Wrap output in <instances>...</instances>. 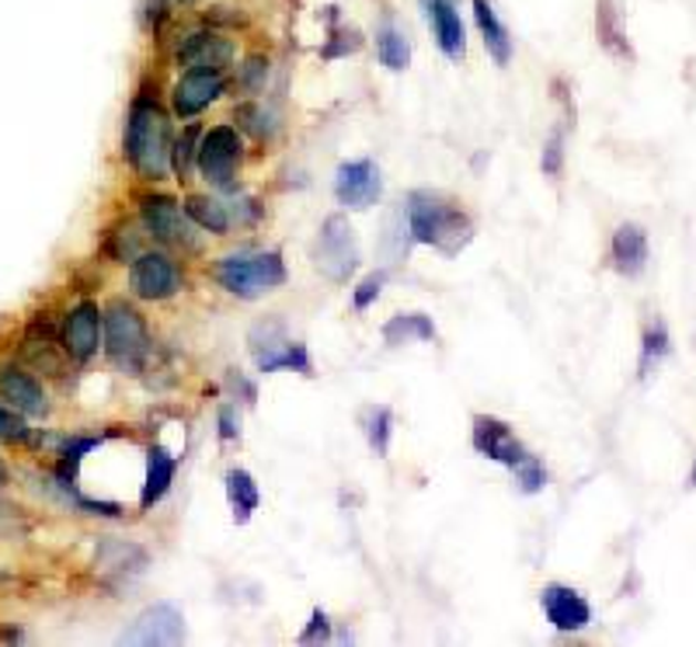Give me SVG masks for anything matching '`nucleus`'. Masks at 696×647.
Instances as JSON below:
<instances>
[{
    "label": "nucleus",
    "mask_w": 696,
    "mask_h": 647,
    "mask_svg": "<svg viewBox=\"0 0 696 647\" xmlns=\"http://www.w3.org/2000/svg\"><path fill=\"white\" fill-rule=\"evenodd\" d=\"M693 484H696V467H693Z\"/></svg>",
    "instance_id": "58836bf2"
},
{
    "label": "nucleus",
    "mask_w": 696,
    "mask_h": 647,
    "mask_svg": "<svg viewBox=\"0 0 696 647\" xmlns=\"http://www.w3.org/2000/svg\"><path fill=\"white\" fill-rule=\"evenodd\" d=\"M261 373H276V369H297L303 376L314 373V366H310V355H307V345H297V342H285L272 358H266V363L258 366Z\"/></svg>",
    "instance_id": "393cba45"
},
{
    "label": "nucleus",
    "mask_w": 696,
    "mask_h": 647,
    "mask_svg": "<svg viewBox=\"0 0 696 647\" xmlns=\"http://www.w3.org/2000/svg\"><path fill=\"white\" fill-rule=\"evenodd\" d=\"M139 216L143 227H147L157 241L164 244H178V248H191V230L181 206L172 196H143L139 199Z\"/></svg>",
    "instance_id": "1a4fd4ad"
},
{
    "label": "nucleus",
    "mask_w": 696,
    "mask_h": 647,
    "mask_svg": "<svg viewBox=\"0 0 696 647\" xmlns=\"http://www.w3.org/2000/svg\"><path fill=\"white\" fill-rule=\"evenodd\" d=\"M199 157V129L196 126H188L181 133V139L175 143V150H172V167H175V175L178 178H188L191 171V164H196Z\"/></svg>",
    "instance_id": "cd10ccee"
},
{
    "label": "nucleus",
    "mask_w": 696,
    "mask_h": 647,
    "mask_svg": "<svg viewBox=\"0 0 696 647\" xmlns=\"http://www.w3.org/2000/svg\"><path fill=\"white\" fill-rule=\"evenodd\" d=\"M334 196L345 209H370L383 196V178L373 160H349L334 175Z\"/></svg>",
    "instance_id": "6e6552de"
},
{
    "label": "nucleus",
    "mask_w": 696,
    "mask_h": 647,
    "mask_svg": "<svg viewBox=\"0 0 696 647\" xmlns=\"http://www.w3.org/2000/svg\"><path fill=\"white\" fill-rule=\"evenodd\" d=\"M185 216L196 227H202V230H209V233H227L230 230V216H227V206L224 202H216V199H209V196H188L185 199Z\"/></svg>",
    "instance_id": "4be33fe9"
},
{
    "label": "nucleus",
    "mask_w": 696,
    "mask_h": 647,
    "mask_svg": "<svg viewBox=\"0 0 696 647\" xmlns=\"http://www.w3.org/2000/svg\"><path fill=\"white\" fill-rule=\"evenodd\" d=\"M328 637H331V623H328V616L318 609L314 616H310V627L300 634V640H303V644H318V640H328Z\"/></svg>",
    "instance_id": "72a5a7b5"
},
{
    "label": "nucleus",
    "mask_w": 696,
    "mask_h": 647,
    "mask_svg": "<svg viewBox=\"0 0 696 647\" xmlns=\"http://www.w3.org/2000/svg\"><path fill=\"white\" fill-rule=\"evenodd\" d=\"M512 473H516V484L522 494H540L547 488V470L537 457H530V452L512 467Z\"/></svg>",
    "instance_id": "bb28decb"
},
{
    "label": "nucleus",
    "mask_w": 696,
    "mask_h": 647,
    "mask_svg": "<svg viewBox=\"0 0 696 647\" xmlns=\"http://www.w3.org/2000/svg\"><path fill=\"white\" fill-rule=\"evenodd\" d=\"M172 129H167V115L157 102L139 98L129 108L126 123V160L147 181H160L172 164V143H167Z\"/></svg>",
    "instance_id": "f257e3e1"
},
{
    "label": "nucleus",
    "mask_w": 696,
    "mask_h": 647,
    "mask_svg": "<svg viewBox=\"0 0 696 647\" xmlns=\"http://www.w3.org/2000/svg\"><path fill=\"white\" fill-rule=\"evenodd\" d=\"M181 637H185V619H181V613L172 603H160V606L143 609L133 619V627L123 634V644L172 647V644H181Z\"/></svg>",
    "instance_id": "0eeeda50"
},
{
    "label": "nucleus",
    "mask_w": 696,
    "mask_h": 647,
    "mask_svg": "<svg viewBox=\"0 0 696 647\" xmlns=\"http://www.w3.org/2000/svg\"><path fill=\"white\" fill-rule=\"evenodd\" d=\"M224 91H227V77L220 70H185L175 87V112L181 118L199 115L220 98Z\"/></svg>",
    "instance_id": "f8f14e48"
},
{
    "label": "nucleus",
    "mask_w": 696,
    "mask_h": 647,
    "mask_svg": "<svg viewBox=\"0 0 696 647\" xmlns=\"http://www.w3.org/2000/svg\"><path fill=\"white\" fill-rule=\"evenodd\" d=\"M564 143H561V136L554 133L550 136V143H547V150H543V171L547 175H561V157H564Z\"/></svg>",
    "instance_id": "f704fd0d"
},
{
    "label": "nucleus",
    "mask_w": 696,
    "mask_h": 647,
    "mask_svg": "<svg viewBox=\"0 0 696 647\" xmlns=\"http://www.w3.org/2000/svg\"><path fill=\"white\" fill-rule=\"evenodd\" d=\"M129 285L139 300H167L178 293V269L167 254H139L129 269Z\"/></svg>",
    "instance_id": "9d476101"
},
{
    "label": "nucleus",
    "mask_w": 696,
    "mask_h": 647,
    "mask_svg": "<svg viewBox=\"0 0 696 647\" xmlns=\"http://www.w3.org/2000/svg\"><path fill=\"white\" fill-rule=\"evenodd\" d=\"M8 484V470H4V463H0V488Z\"/></svg>",
    "instance_id": "e433bc0d"
},
{
    "label": "nucleus",
    "mask_w": 696,
    "mask_h": 647,
    "mask_svg": "<svg viewBox=\"0 0 696 647\" xmlns=\"http://www.w3.org/2000/svg\"><path fill=\"white\" fill-rule=\"evenodd\" d=\"M172 4H196V0H172Z\"/></svg>",
    "instance_id": "4c0bfd02"
},
{
    "label": "nucleus",
    "mask_w": 696,
    "mask_h": 647,
    "mask_svg": "<svg viewBox=\"0 0 696 647\" xmlns=\"http://www.w3.org/2000/svg\"><path fill=\"white\" fill-rule=\"evenodd\" d=\"M105 348L108 358L126 373H139L143 363H147V352H150V334L147 324L136 314L133 306L126 303H112L108 314H105Z\"/></svg>",
    "instance_id": "20e7f679"
},
{
    "label": "nucleus",
    "mask_w": 696,
    "mask_h": 647,
    "mask_svg": "<svg viewBox=\"0 0 696 647\" xmlns=\"http://www.w3.org/2000/svg\"><path fill=\"white\" fill-rule=\"evenodd\" d=\"M102 327H105V314L98 310V303H77L70 310L66 331H63L66 352L74 355L77 363H87L102 345Z\"/></svg>",
    "instance_id": "4468645a"
},
{
    "label": "nucleus",
    "mask_w": 696,
    "mask_h": 647,
    "mask_svg": "<svg viewBox=\"0 0 696 647\" xmlns=\"http://www.w3.org/2000/svg\"><path fill=\"white\" fill-rule=\"evenodd\" d=\"M474 449L481 452V457H488L495 463H506V467H516L526 457V449L512 436V428L491 415L474 418Z\"/></svg>",
    "instance_id": "2eb2a0df"
},
{
    "label": "nucleus",
    "mask_w": 696,
    "mask_h": 647,
    "mask_svg": "<svg viewBox=\"0 0 696 647\" xmlns=\"http://www.w3.org/2000/svg\"><path fill=\"white\" fill-rule=\"evenodd\" d=\"M428 21H432V35H436L439 50L449 60L460 63L467 56V29L453 0H428Z\"/></svg>",
    "instance_id": "dca6fc26"
},
{
    "label": "nucleus",
    "mask_w": 696,
    "mask_h": 647,
    "mask_svg": "<svg viewBox=\"0 0 696 647\" xmlns=\"http://www.w3.org/2000/svg\"><path fill=\"white\" fill-rule=\"evenodd\" d=\"M269 81V60L266 56H248L241 66V87L248 91H261Z\"/></svg>",
    "instance_id": "c756f323"
},
{
    "label": "nucleus",
    "mask_w": 696,
    "mask_h": 647,
    "mask_svg": "<svg viewBox=\"0 0 696 647\" xmlns=\"http://www.w3.org/2000/svg\"><path fill=\"white\" fill-rule=\"evenodd\" d=\"M175 470H178V457H172L164 446H150L147 449V484H143V494H139V509L143 512H150L157 501L172 491Z\"/></svg>",
    "instance_id": "a211bd4d"
},
{
    "label": "nucleus",
    "mask_w": 696,
    "mask_h": 647,
    "mask_svg": "<svg viewBox=\"0 0 696 647\" xmlns=\"http://www.w3.org/2000/svg\"><path fill=\"white\" fill-rule=\"evenodd\" d=\"M668 355V331L662 321H655L652 327L644 331V348H641V376L652 373V366H658L662 358Z\"/></svg>",
    "instance_id": "a878e982"
},
{
    "label": "nucleus",
    "mask_w": 696,
    "mask_h": 647,
    "mask_svg": "<svg viewBox=\"0 0 696 647\" xmlns=\"http://www.w3.org/2000/svg\"><path fill=\"white\" fill-rule=\"evenodd\" d=\"M383 282H387V272H376V275H370V279H363V285H359L355 290V310H366L376 296H380V290H383Z\"/></svg>",
    "instance_id": "473e14b6"
},
{
    "label": "nucleus",
    "mask_w": 696,
    "mask_h": 647,
    "mask_svg": "<svg viewBox=\"0 0 696 647\" xmlns=\"http://www.w3.org/2000/svg\"><path fill=\"white\" fill-rule=\"evenodd\" d=\"M237 56V45L233 39L220 35V32H196L188 35L181 45H178V66L181 70H224L233 63Z\"/></svg>",
    "instance_id": "9b49d317"
},
{
    "label": "nucleus",
    "mask_w": 696,
    "mask_h": 647,
    "mask_svg": "<svg viewBox=\"0 0 696 647\" xmlns=\"http://www.w3.org/2000/svg\"><path fill=\"white\" fill-rule=\"evenodd\" d=\"M227 501H230V509H233V522H248L258 509V484H254V477L248 470H230L227 473Z\"/></svg>",
    "instance_id": "412c9836"
},
{
    "label": "nucleus",
    "mask_w": 696,
    "mask_h": 647,
    "mask_svg": "<svg viewBox=\"0 0 696 647\" xmlns=\"http://www.w3.org/2000/svg\"><path fill=\"white\" fill-rule=\"evenodd\" d=\"M376 56L380 63L394 70V74H401V70H407V63H412V42H407V35L394 25H383L376 32Z\"/></svg>",
    "instance_id": "5701e85b"
},
{
    "label": "nucleus",
    "mask_w": 696,
    "mask_h": 647,
    "mask_svg": "<svg viewBox=\"0 0 696 647\" xmlns=\"http://www.w3.org/2000/svg\"><path fill=\"white\" fill-rule=\"evenodd\" d=\"M474 21L485 35V50L491 53V60L498 66H506L512 60V35H509L506 25H501V18L491 8V0H474Z\"/></svg>",
    "instance_id": "aec40b11"
},
{
    "label": "nucleus",
    "mask_w": 696,
    "mask_h": 647,
    "mask_svg": "<svg viewBox=\"0 0 696 647\" xmlns=\"http://www.w3.org/2000/svg\"><path fill=\"white\" fill-rule=\"evenodd\" d=\"M391 425H394V418H391L387 407H373L370 421H366V436H370V446H373L376 457H387V449H391Z\"/></svg>",
    "instance_id": "c85d7f7f"
},
{
    "label": "nucleus",
    "mask_w": 696,
    "mask_h": 647,
    "mask_svg": "<svg viewBox=\"0 0 696 647\" xmlns=\"http://www.w3.org/2000/svg\"><path fill=\"white\" fill-rule=\"evenodd\" d=\"M216 282L237 300H254L285 282V265L279 251H233L216 265Z\"/></svg>",
    "instance_id": "7ed1b4c3"
},
{
    "label": "nucleus",
    "mask_w": 696,
    "mask_h": 647,
    "mask_svg": "<svg viewBox=\"0 0 696 647\" xmlns=\"http://www.w3.org/2000/svg\"><path fill=\"white\" fill-rule=\"evenodd\" d=\"M237 415H233V404H224L220 407V439H237Z\"/></svg>",
    "instance_id": "c9c22d12"
},
{
    "label": "nucleus",
    "mask_w": 696,
    "mask_h": 647,
    "mask_svg": "<svg viewBox=\"0 0 696 647\" xmlns=\"http://www.w3.org/2000/svg\"><path fill=\"white\" fill-rule=\"evenodd\" d=\"M318 269L331 282H345L355 265H359V244H355V230L349 227L345 216H328L321 237H318V251H314Z\"/></svg>",
    "instance_id": "39448f33"
},
{
    "label": "nucleus",
    "mask_w": 696,
    "mask_h": 647,
    "mask_svg": "<svg viewBox=\"0 0 696 647\" xmlns=\"http://www.w3.org/2000/svg\"><path fill=\"white\" fill-rule=\"evenodd\" d=\"M237 160H241V136H237L233 126H216L199 139V171L206 181L227 188L233 181Z\"/></svg>",
    "instance_id": "423d86ee"
},
{
    "label": "nucleus",
    "mask_w": 696,
    "mask_h": 647,
    "mask_svg": "<svg viewBox=\"0 0 696 647\" xmlns=\"http://www.w3.org/2000/svg\"><path fill=\"white\" fill-rule=\"evenodd\" d=\"M237 118H241V123H245L254 136H269V133H272V126H269V112L261 108V105H241V108H237Z\"/></svg>",
    "instance_id": "7c9ffc66"
},
{
    "label": "nucleus",
    "mask_w": 696,
    "mask_h": 647,
    "mask_svg": "<svg viewBox=\"0 0 696 647\" xmlns=\"http://www.w3.org/2000/svg\"><path fill=\"white\" fill-rule=\"evenodd\" d=\"M25 436H29L25 421H21L14 411H8V407H0V439H4V442H21Z\"/></svg>",
    "instance_id": "2f4dec72"
},
{
    "label": "nucleus",
    "mask_w": 696,
    "mask_h": 647,
    "mask_svg": "<svg viewBox=\"0 0 696 647\" xmlns=\"http://www.w3.org/2000/svg\"><path fill=\"white\" fill-rule=\"evenodd\" d=\"M407 230H412L418 244L439 248L443 254H460L474 237L467 216L456 206L443 202L439 196H428V191L412 196V206H407Z\"/></svg>",
    "instance_id": "f03ea898"
},
{
    "label": "nucleus",
    "mask_w": 696,
    "mask_h": 647,
    "mask_svg": "<svg viewBox=\"0 0 696 647\" xmlns=\"http://www.w3.org/2000/svg\"><path fill=\"white\" fill-rule=\"evenodd\" d=\"M613 265L620 275H641L647 265V237L637 223H623L613 233Z\"/></svg>",
    "instance_id": "6ab92c4d"
},
{
    "label": "nucleus",
    "mask_w": 696,
    "mask_h": 647,
    "mask_svg": "<svg viewBox=\"0 0 696 647\" xmlns=\"http://www.w3.org/2000/svg\"><path fill=\"white\" fill-rule=\"evenodd\" d=\"M383 338H387L391 345H404L412 338L432 342V338H436V324H432V317H425V314H401V317H394L387 327H383Z\"/></svg>",
    "instance_id": "b1692460"
},
{
    "label": "nucleus",
    "mask_w": 696,
    "mask_h": 647,
    "mask_svg": "<svg viewBox=\"0 0 696 647\" xmlns=\"http://www.w3.org/2000/svg\"><path fill=\"white\" fill-rule=\"evenodd\" d=\"M0 397L11 400L21 415H32V418H42L45 411H50V400H45L39 383L29 373L14 369V366L0 369Z\"/></svg>",
    "instance_id": "f3484780"
},
{
    "label": "nucleus",
    "mask_w": 696,
    "mask_h": 647,
    "mask_svg": "<svg viewBox=\"0 0 696 647\" xmlns=\"http://www.w3.org/2000/svg\"><path fill=\"white\" fill-rule=\"evenodd\" d=\"M540 603H543V613L550 619V627L561 630V634L585 630L592 623V606L568 585H547L543 595H540Z\"/></svg>",
    "instance_id": "ddd939ff"
}]
</instances>
